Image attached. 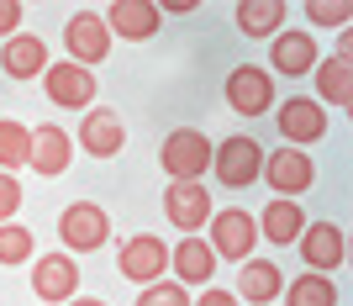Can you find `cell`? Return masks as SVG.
<instances>
[{"label": "cell", "mask_w": 353, "mask_h": 306, "mask_svg": "<svg viewBox=\"0 0 353 306\" xmlns=\"http://www.w3.org/2000/svg\"><path fill=\"white\" fill-rule=\"evenodd\" d=\"M159 164H163V175L169 180H201L211 169V143H206V132H195V127H179L163 137L159 148Z\"/></svg>", "instance_id": "6da1fadb"}, {"label": "cell", "mask_w": 353, "mask_h": 306, "mask_svg": "<svg viewBox=\"0 0 353 306\" xmlns=\"http://www.w3.org/2000/svg\"><path fill=\"white\" fill-rule=\"evenodd\" d=\"M253 243H259V222L243 211V206H227V211H211V254L216 259H253Z\"/></svg>", "instance_id": "7a4b0ae2"}, {"label": "cell", "mask_w": 353, "mask_h": 306, "mask_svg": "<svg viewBox=\"0 0 353 306\" xmlns=\"http://www.w3.org/2000/svg\"><path fill=\"white\" fill-rule=\"evenodd\" d=\"M264 185L280 195V201H295V195H306L311 180H316V164L306 159V148H280V153H269L264 159Z\"/></svg>", "instance_id": "3957f363"}, {"label": "cell", "mask_w": 353, "mask_h": 306, "mask_svg": "<svg viewBox=\"0 0 353 306\" xmlns=\"http://www.w3.org/2000/svg\"><path fill=\"white\" fill-rule=\"evenodd\" d=\"M211 169H216L221 185H253L259 169H264V148L253 143V137H221V148H211Z\"/></svg>", "instance_id": "277c9868"}, {"label": "cell", "mask_w": 353, "mask_h": 306, "mask_svg": "<svg viewBox=\"0 0 353 306\" xmlns=\"http://www.w3.org/2000/svg\"><path fill=\"white\" fill-rule=\"evenodd\" d=\"M63 48H69V64L90 69V64H101L111 53V32H105V16L95 11H79L63 21Z\"/></svg>", "instance_id": "5b68a950"}, {"label": "cell", "mask_w": 353, "mask_h": 306, "mask_svg": "<svg viewBox=\"0 0 353 306\" xmlns=\"http://www.w3.org/2000/svg\"><path fill=\"white\" fill-rule=\"evenodd\" d=\"M59 238L74 254H95L111 238V222H105V211L95 201H74V206H63V217H59Z\"/></svg>", "instance_id": "8992f818"}, {"label": "cell", "mask_w": 353, "mask_h": 306, "mask_svg": "<svg viewBox=\"0 0 353 306\" xmlns=\"http://www.w3.org/2000/svg\"><path fill=\"white\" fill-rule=\"evenodd\" d=\"M117 269L127 280H137V285H153V280H163V269H169V248H163V238L153 233H137L121 243L117 254Z\"/></svg>", "instance_id": "52a82bcc"}, {"label": "cell", "mask_w": 353, "mask_h": 306, "mask_svg": "<svg viewBox=\"0 0 353 306\" xmlns=\"http://www.w3.org/2000/svg\"><path fill=\"white\" fill-rule=\"evenodd\" d=\"M43 85H48V101L63 106V111H79V106L95 101V74L79 69V64H48L43 69Z\"/></svg>", "instance_id": "ba28073f"}, {"label": "cell", "mask_w": 353, "mask_h": 306, "mask_svg": "<svg viewBox=\"0 0 353 306\" xmlns=\"http://www.w3.org/2000/svg\"><path fill=\"white\" fill-rule=\"evenodd\" d=\"M163 211H169L174 227H185V238H195V227L211 222V195H206V185H195V180H174V185L163 190Z\"/></svg>", "instance_id": "9c48e42d"}, {"label": "cell", "mask_w": 353, "mask_h": 306, "mask_svg": "<svg viewBox=\"0 0 353 306\" xmlns=\"http://www.w3.org/2000/svg\"><path fill=\"white\" fill-rule=\"evenodd\" d=\"M269 101H274V79H269L264 69L243 64V69L227 74V106H232V111H243V117H264Z\"/></svg>", "instance_id": "30bf717a"}, {"label": "cell", "mask_w": 353, "mask_h": 306, "mask_svg": "<svg viewBox=\"0 0 353 306\" xmlns=\"http://www.w3.org/2000/svg\"><path fill=\"white\" fill-rule=\"evenodd\" d=\"M159 27H163V11L153 0H117V6L105 11V32H117L127 43H148Z\"/></svg>", "instance_id": "8fae6325"}, {"label": "cell", "mask_w": 353, "mask_h": 306, "mask_svg": "<svg viewBox=\"0 0 353 306\" xmlns=\"http://www.w3.org/2000/svg\"><path fill=\"white\" fill-rule=\"evenodd\" d=\"M32 291H37V301H74V291H79L74 259L69 254H43L32 269Z\"/></svg>", "instance_id": "7c38bea8"}, {"label": "cell", "mask_w": 353, "mask_h": 306, "mask_svg": "<svg viewBox=\"0 0 353 306\" xmlns=\"http://www.w3.org/2000/svg\"><path fill=\"white\" fill-rule=\"evenodd\" d=\"M121 143H127L121 117H117V111H105V106H90L85 127H79V148H85L90 159H111V153H121Z\"/></svg>", "instance_id": "4fadbf2b"}, {"label": "cell", "mask_w": 353, "mask_h": 306, "mask_svg": "<svg viewBox=\"0 0 353 306\" xmlns=\"http://www.w3.org/2000/svg\"><path fill=\"white\" fill-rule=\"evenodd\" d=\"M280 132H285V143H322V132H327V111H322V101L290 95V101L280 106Z\"/></svg>", "instance_id": "5bb4252c"}, {"label": "cell", "mask_w": 353, "mask_h": 306, "mask_svg": "<svg viewBox=\"0 0 353 306\" xmlns=\"http://www.w3.org/2000/svg\"><path fill=\"white\" fill-rule=\"evenodd\" d=\"M301 254H306V264L316 275H322V269H338L343 254H348L343 227H332V222H306V227H301Z\"/></svg>", "instance_id": "9a60e30c"}, {"label": "cell", "mask_w": 353, "mask_h": 306, "mask_svg": "<svg viewBox=\"0 0 353 306\" xmlns=\"http://www.w3.org/2000/svg\"><path fill=\"white\" fill-rule=\"evenodd\" d=\"M169 264H174L179 285H211V275H216V254L206 238H179L169 248Z\"/></svg>", "instance_id": "2e32d148"}, {"label": "cell", "mask_w": 353, "mask_h": 306, "mask_svg": "<svg viewBox=\"0 0 353 306\" xmlns=\"http://www.w3.org/2000/svg\"><path fill=\"white\" fill-rule=\"evenodd\" d=\"M280 291H285V275H280L274 259H243V269H237V296L248 306H269Z\"/></svg>", "instance_id": "e0dca14e"}, {"label": "cell", "mask_w": 353, "mask_h": 306, "mask_svg": "<svg viewBox=\"0 0 353 306\" xmlns=\"http://www.w3.org/2000/svg\"><path fill=\"white\" fill-rule=\"evenodd\" d=\"M69 159H74V137L63 127H37L32 132V169H37V175H63V169H69Z\"/></svg>", "instance_id": "ac0fdd59"}, {"label": "cell", "mask_w": 353, "mask_h": 306, "mask_svg": "<svg viewBox=\"0 0 353 306\" xmlns=\"http://www.w3.org/2000/svg\"><path fill=\"white\" fill-rule=\"evenodd\" d=\"M0 69L11 74V79H37V74L48 69V48H43V37H32V32H16V37H6Z\"/></svg>", "instance_id": "d6986e66"}, {"label": "cell", "mask_w": 353, "mask_h": 306, "mask_svg": "<svg viewBox=\"0 0 353 306\" xmlns=\"http://www.w3.org/2000/svg\"><path fill=\"white\" fill-rule=\"evenodd\" d=\"M259 222V238H269V243H295V238H301V227H306V211H301V206L295 201H280V195H274V201L264 206V217H253Z\"/></svg>", "instance_id": "ffe728a7"}, {"label": "cell", "mask_w": 353, "mask_h": 306, "mask_svg": "<svg viewBox=\"0 0 353 306\" xmlns=\"http://www.w3.org/2000/svg\"><path fill=\"white\" fill-rule=\"evenodd\" d=\"M269 59H274L280 74H311V69H316V43H311L306 32H280Z\"/></svg>", "instance_id": "44dd1931"}, {"label": "cell", "mask_w": 353, "mask_h": 306, "mask_svg": "<svg viewBox=\"0 0 353 306\" xmlns=\"http://www.w3.org/2000/svg\"><path fill=\"white\" fill-rule=\"evenodd\" d=\"M232 16H237V32H243V37H274V32H280V16H285V0H243Z\"/></svg>", "instance_id": "7402d4cb"}, {"label": "cell", "mask_w": 353, "mask_h": 306, "mask_svg": "<svg viewBox=\"0 0 353 306\" xmlns=\"http://www.w3.org/2000/svg\"><path fill=\"white\" fill-rule=\"evenodd\" d=\"M316 90H322V101H332V106L353 101V59H348V48L332 53V59L316 69Z\"/></svg>", "instance_id": "603a6c76"}, {"label": "cell", "mask_w": 353, "mask_h": 306, "mask_svg": "<svg viewBox=\"0 0 353 306\" xmlns=\"http://www.w3.org/2000/svg\"><path fill=\"white\" fill-rule=\"evenodd\" d=\"M285 306H338V285H332L327 275H316V269H306L301 280H290Z\"/></svg>", "instance_id": "cb8c5ba5"}, {"label": "cell", "mask_w": 353, "mask_h": 306, "mask_svg": "<svg viewBox=\"0 0 353 306\" xmlns=\"http://www.w3.org/2000/svg\"><path fill=\"white\" fill-rule=\"evenodd\" d=\"M32 159V132L21 127V122H0V169L11 175V169H21V164Z\"/></svg>", "instance_id": "d4e9b609"}, {"label": "cell", "mask_w": 353, "mask_h": 306, "mask_svg": "<svg viewBox=\"0 0 353 306\" xmlns=\"http://www.w3.org/2000/svg\"><path fill=\"white\" fill-rule=\"evenodd\" d=\"M32 259V227L0 222V264H27Z\"/></svg>", "instance_id": "484cf974"}, {"label": "cell", "mask_w": 353, "mask_h": 306, "mask_svg": "<svg viewBox=\"0 0 353 306\" xmlns=\"http://www.w3.org/2000/svg\"><path fill=\"white\" fill-rule=\"evenodd\" d=\"M137 306H190V296H185V285H163V280H153V285H143V296H137Z\"/></svg>", "instance_id": "4316f807"}, {"label": "cell", "mask_w": 353, "mask_h": 306, "mask_svg": "<svg viewBox=\"0 0 353 306\" xmlns=\"http://www.w3.org/2000/svg\"><path fill=\"white\" fill-rule=\"evenodd\" d=\"M306 16L316 21V27H348L353 6H343V0H332V6H327V0H311V6H306Z\"/></svg>", "instance_id": "83f0119b"}, {"label": "cell", "mask_w": 353, "mask_h": 306, "mask_svg": "<svg viewBox=\"0 0 353 306\" xmlns=\"http://www.w3.org/2000/svg\"><path fill=\"white\" fill-rule=\"evenodd\" d=\"M16 211H21V185H16V175L0 169V222H11Z\"/></svg>", "instance_id": "f1b7e54d"}, {"label": "cell", "mask_w": 353, "mask_h": 306, "mask_svg": "<svg viewBox=\"0 0 353 306\" xmlns=\"http://www.w3.org/2000/svg\"><path fill=\"white\" fill-rule=\"evenodd\" d=\"M21 6H16V0H0V37H16V27H21Z\"/></svg>", "instance_id": "f546056e"}, {"label": "cell", "mask_w": 353, "mask_h": 306, "mask_svg": "<svg viewBox=\"0 0 353 306\" xmlns=\"http://www.w3.org/2000/svg\"><path fill=\"white\" fill-rule=\"evenodd\" d=\"M195 306H237V296H232V291H206Z\"/></svg>", "instance_id": "4dcf8cb0"}, {"label": "cell", "mask_w": 353, "mask_h": 306, "mask_svg": "<svg viewBox=\"0 0 353 306\" xmlns=\"http://www.w3.org/2000/svg\"><path fill=\"white\" fill-rule=\"evenodd\" d=\"M69 306H105V301H90V296H79V301H69Z\"/></svg>", "instance_id": "1f68e13d"}]
</instances>
